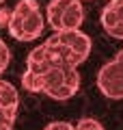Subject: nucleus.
Returning <instances> with one entry per match:
<instances>
[{
  "label": "nucleus",
  "mask_w": 123,
  "mask_h": 130,
  "mask_svg": "<svg viewBox=\"0 0 123 130\" xmlns=\"http://www.w3.org/2000/svg\"><path fill=\"white\" fill-rule=\"evenodd\" d=\"M43 26H46V20L41 15L37 0H19L11 11L7 28L17 41H32L43 32Z\"/></svg>",
  "instance_id": "obj_1"
},
{
  "label": "nucleus",
  "mask_w": 123,
  "mask_h": 130,
  "mask_svg": "<svg viewBox=\"0 0 123 130\" xmlns=\"http://www.w3.org/2000/svg\"><path fill=\"white\" fill-rule=\"evenodd\" d=\"M80 89V74L76 67H50L41 76V91L54 100H69Z\"/></svg>",
  "instance_id": "obj_2"
},
{
  "label": "nucleus",
  "mask_w": 123,
  "mask_h": 130,
  "mask_svg": "<svg viewBox=\"0 0 123 130\" xmlns=\"http://www.w3.org/2000/svg\"><path fill=\"white\" fill-rule=\"evenodd\" d=\"M97 87L110 100H123V63L112 59L97 74Z\"/></svg>",
  "instance_id": "obj_3"
},
{
  "label": "nucleus",
  "mask_w": 123,
  "mask_h": 130,
  "mask_svg": "<svg viewBox=\"0 0 123 130\" xmlns=\"http://www.w3.org/2000/svg\"><path fill=\"white\" fill-rule=\"evenodd\" d=\"M56 39H58L60 46L67 48V52L71 54L76 67L82 61H87L89 52H91V39H89V35H84L82 30H63V32H56Z\"/></svg>",
  "instance_id": "obj_4"
},
{
  "label": "nucleus",
  "mask_w": 123,
  "mask_h": 130,
  "mask_svg": "<svg viewBox=\"0 0 123 130\" xmlns=\"http://www.w3.org/2000/svg\"><path fill=\"white\" fill-rule=\"evenodd\" d=\"M82 22H84V11H82V5L78 0H67L65 9L60 11L58 20L54 24V30L56 32H63V30H80Z\"/></svg>",
  "instance_id": "obj_5"
},
{
  "label": "nucleus",
  "mask_w": 123,
  "mask_h": 130,
  "mask_svg": "<svg viewBox=\"0 0 123 130\" xmlns=\"http://www.w3.org/2000/svg\"><path fill=\"white\" fill-rule=\"evenodd\" d=\"M50 67H52L50 65V56H48V52H46L43 46L30 50V54H28V59H26V72L37 74V76H43Z\"/></svg>",
  "instance_id": "obj_6"
},
{
  "label": "nucleus",
  "mask_w": 123,
  "mask_h": 130,
  "mask_svg": "<svg viewBox=\"0 0 123 130\" xmlns=\"http://www.w3.org/2000/svg\"><path fill=\"white\" fill-rule=\"evenodd\" d=\"M17 104H19V95L17 89L7 80H0V111L9 113V115H17Z\"/></svg>",
  "instance_id": "obj_7"
},
{
  "label": "nucleus",
  "mask_w": 123,
  "mask_h": 130,
  "mask_svg": "<svg viewBox=\"0 0 123 130\" xmlns=\"http://www.w3.org/2000/svg\"><path fill=\"white\" fill-rule=\"evenodd\" d=\"M22 87L26 89V91H32V93L41 91V76L30 74V72H24L22 74Z\"/></svg>",
  "instance_id": "obj_8"
},
{
  "label": "nucleus",
  "mask_w": 123,
  "mask_h": 130,
  "mask_svg": "<svg viewBox=\"0 0 123 130\" xmlns=\"http://www.w3.org/2000/svg\"><path fill=\"white\" fill-rule=\"evenodd\" d=\"M73 130H104V126H101L97 119H91V117H84V119H80L76 126H73Z\"/></svg>",
  "instance_id": "obj_9"
},
{
  "label": "nucleus",
  "mask_w": 123,
  "mask_h": 130,
  "mask_svg": "<svg viewBox=\"0 0 123 130\" xmlns=\"http://www.w3.org/2000/svg\"><path fill=\"white\" fill-rule=\"evenodd\" d=\"M108 5H110V9L114 11V15H117L119 24H123V0H110Z\"/></svg>",
  "instance_id": "obj_10"
},
{
  "label": "nucleus",
  "mask_w": 123,
  "mask_h": 130,
  "mask_svg": "<svg viewBox=\"0 0 123 130\" xmlns=\"http://www.w3.org/2000/svg\"><path fill=\"white\" fill-rule=\"evenodd\" d=\"M46 130H73V126L67 124V121H52V124L46 126Z\"/></svg>",
  "instance_id": "obj_11"
},
{
  "label": "nucleus",
  "mask_w": 123,
  "mask_h": 130,
  "mask_svg": "<svg viewBox=\"0 0 123 130\" xmlns=\"http://www.w3.org/2000/svg\"><path fill=\"white\" fill-rule=\"evenodd\" d=\"M9 20H11V11L9 9H0V26L2 28L9 26Z\"/></svg>",
  "instance_id": "obj_12"
},
{
  "label": "nucleus",
  "mask_w": 123,
  "mask_h": 130,
  "mask_svg": "<svg viewBox=\"0 0 123 130\" xmlns=\"http://www.w3.org/2000/svg\"><path fill=\"white\" fill-rule=\"evenodd\" d=\"M9 52H2V54H0V74H2V72L7 70V65H9Z\"/></svg>",
  "instance_id": "obj_13"
},
{
  "label": "nucleus",
  "mask_w": 123,
  "mask_h": 130,
  "mask_svg": "<svg viewBox=\"0 0 123 130\" xmlns=\"http://www.w3.org/2000/svg\"><path fill=\"white\" fill-rule=\"evenodd\" d=\"M108 35H112L114 39H123V24H119V26L114 28V30H110Z\"/></svg>",
  "instance_id": "obj_14"
},
{
  "label": "nucleus",
  "mask_w": 123,
  "mask_h": 130,
  "mask_svg": "<svg viewBox=\"0 0 123 130\" xmlns=\"http://www.w3.org/2000/svg\"><path fill=\"white\" fill-rule=\"evenodd\" d=\"M2 52H9V48H7V43L0 39V54H2Z\"/></svg>",
  "instance_id": "obj_15"
},
{
  "label": "nucleus",
  "mask_w": 123,
  "mask_h": 130,
  "mask_svg": "<svg viewBox=\"0 0 123 130\" xmlns=\"http://www.w3.org/2000/svg\"><path fill=\"white\" fill-rule=\"evenodd\" d=\"M114 59H117V61H119V63H123V50H119V54H117V56H114Z\"/></svg>",
  "instance_id": "obj_16"
},
{
  "label": "nucleus",
  "mask_w": 123,
  "mask_h": 130,
  "mask_svg": "<svg viewBox=\"0 0 123 130\" xmlns=\"http://www.w3.org/2000/svg\"><path fill=\"white\" fill-rule=\"evenodd\" d=\"M0 2H5V0H0Z\"/></svg>",
  "instance_id": "obj_17"
},
{
  "label": "nucleus",
  "mask_w": 123,
  "mask_h": 130,
  "mask_svg": "<svg viewBox=\"0 0 123 130\" xmlns=\"http://www.w3.org/2000/svg\"><path fill=\"white\" fill-rule=\"evenodd\" d=\"M78 2H80V0H78Z\"/></svg>",
  "instance_id": "obj_18"
}]
</instances>
